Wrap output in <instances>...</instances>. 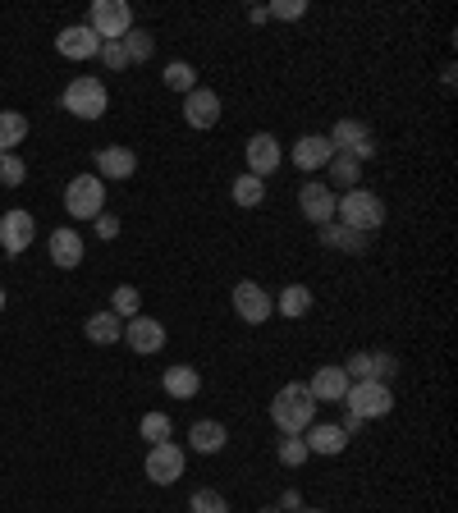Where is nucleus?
Wrapping results in <instances>:
<instances>
[{"mask_svg":"<svg viewBox=\"0 0 458 513\" xmlns=\"http://www.w3.org/2000/svg\"><path fill=\"white\" fill-rule=\"evenodd\" d=\"M271 422L280 436H303L317 422V399L307 390V381H284L271 399Z\"/></svg>","mask_w":458,"mask_h":513,"instance_id":"nucleus-1","label":"nucleus"},{"mask_svg":"<svg viewBox=\"0 0 458 513\" xmlns=\"http://www.w3.org/2000/svg\"><path fill=\"white\" fill-rule=\"evenodd\" d=\"M335 220L358 234H376L385 225V202L376 193H367V188H353V193H344L335 202Z\"/></svg>","mask_w":458,"mask_h":513,"instance_id":"nucleus-2","label":"nucleus"},{"mask_svg":"<svg viewBox=\"0 0 458 513\" xmlns=\"http://www.w3.org/2000/svg\"><path fill=\"white\" fill-rule=\"evenodd\" d=\"M60 106H65L74 120H101V115H106V106H110V92H106V83H101V78L78 74V78H69V88H65V97H60Z\"/></svg>","mask_w":458,"mask_h":513,"instance_id":"nucleus-3","label":"nucleus"},{"mask_svg":"<svg viewBox=\"0 0 458 513\" xmlns=\"http://www.w3.org/2000/svg\"><path fill=\"white\" fill-rule=\"evenodd\" d=\"M339 404L349 408L353 417H362V422H381V417L394 413V390L381 381H353Z\"/></svg>","mask_w":458,"mask_h":513,"instance_id":"nucleus-4","label":"nucleus"},{"mask_svg":"<svg viewBox=\"0 0 458 513\" xmlns=\"http://www.w3.org/2000/svg\"><path fill=\"white\" fill-rule=\"evenodd\" d=\"M65 211L74 220H97L106 211V184L97 175H74L65 184Z\"/></svg>","mask_w":458,"mask_h":513,"instance_id":"nucleus-5","label":"nucleus"},{"mask_svg":"<svg viewBox=\"0 0 458 513\" xmlns=\"http://www.w3.org/2000/svg\"><path fill=\"white\" fill-rule=\"evenodd\" d=\"M229 303H234V317L248 321V326H262V321H271V312H275V298L266 294L257 280L234 284V289H229Z\"/></svg>","mask_w":458,"mask_h":513,"instance_id":"nucleus-6","label":"nucleus"},{"mask_svg":"<svg viewBox=\"0 0 458 513\" xmlns=\"http://www.w3.org/2000/svg\"><path fill=\"white\" fill-rule=\"evenodd\" d=\"M326 138H330V147H335L339 156H353L358 165H367L371 156H376V138H371V129L362 120H339Z\"/></svg>","mask_w":458,"mask_h":513,"instance_id":"nucleus-7","label":"nucleus"},{"mask_svg":"<svg viewBox=\"0 0 458 513\" xmlns=\"http://www.w3.org/2000/svg\"><path fill=\"white\" fill-rule=\"evenodd\" d=\"M88 28L101 37V42H120V37L133 28L129 0H97V5H92V14H88Z\"/></svg>","mask_w":458,"mask_h":513,"instance_id":"nucleus-8","label":"nucleus"},{"mask_svg":"<svg viewBox=\"0 0 458 513\" xmlns=\"http://www.w3.org/2000/svg\"><path fill=\"white\" fill-rule=\"evenodd\" d=\"M184 449L175 445V440H161V445L147 449V459H142V472H147V481H156V486H175L179 477H184Z\"/></svg>","mask_w":458,"mask_h":513,"instance_id":"nucleus-9","label":"nucleus"},{"mask_svg":"<svg viewBox=\"0 0 458 513\" xmlns=\"http://www.w3.org/2000/svg\"><path fill=\"white\" fill-rule=\"evenodd\" d=\"M33 239H37L33 211L14 207V211H5V216H0V248H5V257H23V252L33 248Z\"/></svg>","mask_w":458,"mask_h":513,"instance_id":"nucleus-10","label":"nucleus"},{"mask_svg":"<svg viewBox=\"0 0 458 513\" xmlns=\"http://www.w3.org/2000/svg\"><path fill=\"white\" fill-rule=\"evenodd\" d=\"M243 161H248V175H257V179L275 175L284 161L280 138H275V133H252V138L243 142Z\"/></svg>","mask_w":458,"mask_h":513,"instance_id":"nucleus-11","label":"nucleus"},{"mask_svg":"<svg viewBox=\"0 0 458 513\" xmlns=\"http://www.w3.org/2000/svg\"><path fill=\"white\" fill-rule=\"evenodd\" d=\"M124 344H129L133 353H142V358H152V353L165 349V326L156 317H129L124 321Z\"/></svg>","mask_w":458,"mask_h":513,"instance_id":"nucleus-12","label":"nucleus"},{"mask_svg":"<svg viewBox=\"0 0 458 513\" xmlns=\"http://www.w3.org/2000/svg\"><path fill=\"white\" fill-rule=\"evenodd\" d=\"M330 156H335V147H330L326 133H303V138L294 142V152H289V161L303 170V175H317V170H326Z\"/></svg>","mask_w":458,"mask_h":513,"instance_id":"nucleus-13","label":"nucleus"},{"mask_svg":"<svg viewBox=\"0 0 458 513\" xmlns=\"http://www.w3.org/2000/svg\"><path fill=\"white\" fill-rule=\"evenodd\" d=\"M335 188L330 184H303L298 188V211H303L312 225H326V220H335Z\"/></svg>","mask_w":458,"mask_h":513,"instance_id":"nucleus-14","label":"nucleus"},{"mask_svg":"<svg viewBox=\"0 0 458 513\" xmlns=\"http://www.w3.org/2000/svg\"><path fill=\"white\" fill-rule=\"evenodd\" d=\"M55 51L65 55V60H97L101 37L92 33L88 23H74V28H65V33L55 37Z\"/></svg>","mask_w":458,"mask_h":513,"instance_id":"nucleus-15","label":"nucleus"},{"mask_svg":"<svg viewBox=\"0 0 458 513\" xmlns=\"http://www.w3.org/2000/svg\"><path fill=\"white\" fill-rule=\"evenodd\" d=\"M349 385H353L349 372H344L339 362H330V367H317V376L307 381V390H312V399H317V404H339Z\"/></svg>","mask_w":458,"mask_h":513,"instance_id":"nucleus-16","label":"nucleus"},{"mask_svg":"<svg viewBox=\"0 0 458 513\" xmlns=\"http://www.w3.org/2000/svg\"><path fill=\"white\" fill-rule=\"evenodd\" d=\"M303 445H307V454H326V459H335V454L349 449V436L339 431V422H312L303 431Z\"/></svg>","mask_w":458,"mask_h":513,"instance_id":"nucleus-17","label":"nucleus"},{"mask_svg":"<svg viewBox=\"0 0 458 513\" xmlns=\"http://www.w3.org/2000/svg\"><path fill=\"white\" fill-rule=\"evenodd\" d=\"M184 120L193 124V129H216L220 124V97L211 88H193L184 97Z\"/></svg>","mask_w":458,"mask_h":513,"instance_id":"nucleus-18","label":"nucleus"},{"mask_svg":"<svg viewBox=\"0 0 458 513\" xmlns=\"http://www.w3.org/2000/svg\"><path fill=\"white\" fill-rule=\"evenodd\" d=\"M46 252H51V262L60 266V271H74V266H83V234L60 225V230L46 239Z\"/></svg>","mask_w":458,"mask_h":513,"instance_id":"nucleus-19","label":"nucleus"},{"mask_svg":"<svg viewBox=\"0 0 458 513\" xmlns=\"http://www.w3.org/2000/svg\"><path fill=\"white\" fill-rule=\"evenodd\" d=\"M138 156L133 147H97V179H133Z\"/></svg>","mask_w":458,"mask_h":513,"instance_id":"nucleus-20","label":"nucleus"},{"mask_svg":"<svg viewBox=\"0 0 458 513\" xmlns=\"http://www.w3.org/2000/svg\"><path fill=\"white\" fill-rule=\"evenodd\" d=\"M317 234H321V243H326V248L349 252V257L367 252V243H371V234H358V230H349V225H339V220H326V225H317Z\"/></svg>","mask_w":458,"mask_h":513,"instance_id":"nucleus-21","label":"nucleus"},{"mask_svg":"<svg viewBox=\"0 0 458 513\" xmlns=\"http://www.w3.org/2000/svg\"><path fill=\"white\" fill-rule=\"evenodd\" d=\"M188 445L197 449V454H220V449L229 445V431L225 422H211V417H202V422L188 426Z\"/></svg>","mask_w":458,"mask_h":513,"instance_id":"nucleus-22","label":"nucleus"},{"mask_svg":"<svg viewBox=\"0 0 458 513\" xmlns=\"http://www.w3.org/2000/svg\"><path fill=\"white\" fill-rule=\"evenodd\" d=\"M161 390L170 394V399H193L197 390H202V376H197V367H165V376H161Z\"/></svg>","mask_w":458,"mask_h":513,"instance_id":"nucleus-23","label":"nucleus"},{"mask_svg":"<svg viewBox=\"0 0 458 513\" xmlns=\"http://www.w3.org/2000/svg\"><path fill=\"white\" fill-rule=\"evenodd\" d=\"M83 335H88L92 344H101V349H106V344H120V339H124V321L106 307V312H92L88 326H83Z\"/></svg>","mask_w":458,"mask_h":513,"instance_id":"nucleus-24","label":"nucleus"},{"mask_svg":"<svg viewBox=\"0 0 458 513\" xmlns=\"http://www.w3.org/2000/svg\"><path fill=\"white\" fill-rule=\"evenodd\" d=\"M275 312H280L284 321H298L312 312V289L307 284H284L280 298H275Z\"/></svg>","mask_w":458,"mask_h":513,"instance_id":"nucleus-25","label":"nucleus"},{"mask_svg":"<svg viewBox=\"0 0 458 513\" xmlns=\"http://www.w3.org/2000/svg\"><path fill=\"white\" fill-rule=\"evenodd\" d=\"M229 197H234V207H243V211L262 207V202H266V179H257V175H248V170H243V175L229 184Z\"/></svg>","mask_w":458,"mask_h":513,"instance_id":"nucleus-26","label":"nucleus"},{"mask_svg":"<svg viewBox=\"0 0 458 513\" xmlns=\"http://www.w3.org/2000/svg\"><path fill=\"white\" fill-rule=\"evenodd\" d=\"M326 175H330V184L335 188H344V193H353V188L362 184V165L353 161V156H330V165H326Z\"/></svg>","mask_w":458,"mask_h":513,"instance_id":"nucleus-27","label":"nucleus"},{"mask_svg":"<svg viewBox=\"0 0 458 513\" xmlns=\"http://www.w3.org/2000/svg\"><path fill=\"white\" fill-rule=\"evenodd\" d=\"M23 138H28V115H19V110H0V156L14 152Z\"/></svg>","mask_w":458,"mask_h":513,"instance_id":"nucleus-28","label":"nucleus"},{"mask_svg":"<svg viewBox=\"0 0 458 513\" xmlns=\"http://www.w3.org/2000/svg\"><path fill=\"white\" fill-rule=\"evenodd\" d=\"M124 55H129V65H142V60H152L156 55V37L147 33V28H129V33L120 37Z\"/></svg>","mask_w":458,"mask_h":513,"instance_id":"nucleus-29","label":"nucleus"},{"mask_svg":"<svg viewBox=\"0 0 458 513\" xmlns=\"http://www.w3.org/2000/svg\"><path fill=\"white\" fill-rule=\"evenodd\" d=\"M161 83L170 92H184V97H188V92L197 88V69L188 65V60H170V65H165V74H161Z\"/></svg>","mask_w":458,"mask_h":513,"instance_id":"nucleus-30","label":"nucleus"},{"mask_svg":"<svg viewBox=\"0 0 458 513\" xmlns=\"http://www.w3.org/2000/svg\"><path fill=\"white\" fill-rule=\"evenodd\" d=\"M110 312H115V317H120V321L138 317V312H142V294H138V289H133V284H120V289L110 294Z\"/></svg>","mask_w":458,"mask_h":513,"instance_id":"nucleus-31","label":"nucleus"},{"mask_svg":"<svg viewBox=\"0 0 458 513\" xmlns=\"http://www.w3.org/2000/svg\"><path fill=\"white\" fill-rule=\"evenodd\" d=\"M138 436L147 440V445H161V440L175 436V426H170V417H165V413H147L138 422Z\"/></svg>","mask_w":458,"mask_h":513,"instance_id":"nucleus-32","label":"nucleus"},{"mask_svg":"<svg viewBox=\"0 0 458 513\" xmlns=\"http://www.w3.org/2000/svg\"><path fill=\"white\" fill-rule=\"evenodd\" d=\"M188 513H229V500L220 491H211V486H202V491L188 495Z\"/></svg>","mask_w":458,"mask_h":513,"instance_id":"nucleus-33","label":"nucleus"},{"mask_svg":"<svg viewBox=\"0 0 458 513\" xmlns=\"http://www.w3.org/2000/svg\"><path fill=\"white\" fill-rule=\"evenodd\" d=\"M307 459H312V454H307L303 436H280V463L284 468H303Z\"/></svg>","mask_w":458,"mask_h":513,"instance_id":"nucleus-34","label":"nucleus"},{"mask_svg":"<svg viewBox=\"0 0 458 513\" xmlns=\"http://www.w3.org/2000/svg\"><path fill=\"white\" fill-rule=\"evenodd\" d=\"M23 179H28V165H23L19 156H14V152L0 156V184H5V188H19Z\"/></svg>","mask_w":458,"mask_h":513,"instance_id":"nucleus-35","label":"nucleus"},{"mask_svg":"<svg viewBox=\"0 0 458 513\" xmlns=\"http://www.w3.org/2000/svg\"><path fill=\"white\" fill-rule=\"evenodd\" d=\"M390 376H399V358L394 353H371V381L390 385Z\"/></svg>","mask_w":458,"mask_h":513,"instance_id":"nucleus-36","label":"nucleus"},{"mask_svg":"<svg viewBox=\"0 0 458 513\" xmlns=\"http://www.w3.org/2000/svg\"><path fill=\"white\" fill-rule=\"evenodd\" d=\"M307 14V0H275L271 10H266V19H280V23H294Z\"/></svg>","mask_w":458,"mask_h":513,"instance_id":"nucleus-37","label":"nucleus"},{"mask_svg":"<svg viewBox=\"0 0 458 513\" xmlns=\"http://www.w3.org/2000/svg\"><path fill=\"white\" fill-rule=\"evenodd\" d=\"M344 372H349V381H371V353L362 349V353H353L349 362H339Z\"/></svg>","mask_w":458,"mask_h":513,"instance_id":"nucleus-38","label":"nucleus"},{"mask_svg":"<svg viewBox=\"0 0 458 513\" xmlns=\"http://www.w3.org/2000/svg\"><path fill=\"white\" fill-rule=\"evenodd\" d=\"M101 60H106V69H129V55H124L120 42H101Z\"/></svg>","mask_w":458,"mask_h":513,"instance_id":"nucleus-39","label":"nucleus"},{"mask_svg":"<svg viewBox=\"0 0 458 513\" xmlns=\"http://www.w3.org/2000/svg\"><path fill=\"white\" fill-rule=\"evenodd\" d=\"M92 225H97V234H101V239H120V216H110V211H101V216L97 220H92Z\"/></svg>","mask_w":458,"mask_h":513,"instance_id":"nucleus-40","label":"nucleus"},{"mask_svg":"<svg viewBox=\"0 0 458 513\" xmlns=\"http://www.w3.org/2000/svg\"><path fill=\"white\" fill-rule=\"evenodd\" d=\"M362 426H367V422H362V417H353V413H344V422H339V431H344V436H358V431H362Z\"/></svg>","mask_w":458,"mask_h":513,"instance_id":"nucleus-41","label":"nucleus"},{"mask_svg":"<svg viewBox=\"0 0 458 513\" xmlns=\"http://www.w3.org/2000/svg\"><path fill=\"white\" fill-rule=\"evenodd\" d=\"M303 509V495L298 491H284V500H280V513H298Z\"/></svg>","mask_w":458,"mask_h":513,"instance_id":"nucleus-42","label":"nucleus"},{"mask_svg":"<svg viewBox=\"0 0 458 513\" xmlns=\"http://www.w3.org/2000/svg\"><path fill=\"white\" fill-rule=\"evenodd\" d=\"M257 513H280V504H266V509H257Z\"/></svg>","mask_w":458,"mask_h":513,"instance_id":"nucleus-43","label":"nucleus"},{"mask_svg":"<svg viewBox=\"0 0 458 513\" xmlns=\"http://www.w3.org/2000/svg\"><path fill=\"white\" fill-rule=\"evenodd\" d=\"M0 312H5V284H0Z\"/></svg>","mask_w":458,"mask_h":513,"instance_id":"nucleus-44","label":"nucleus"},{"mask_svg":"<svg viewBox=\"0 0 458 513\" xmlns=\"http://www.w3.org/2000/svg\"><path fill=\"white\" fill-rule=\"evenodd\" d=\"M298 513H326V509H298Z\"/></svg>","mask_w":458,"mask_h":513,"instance_id":"nucleus-45","label":"nucleus"}]
</instances>
